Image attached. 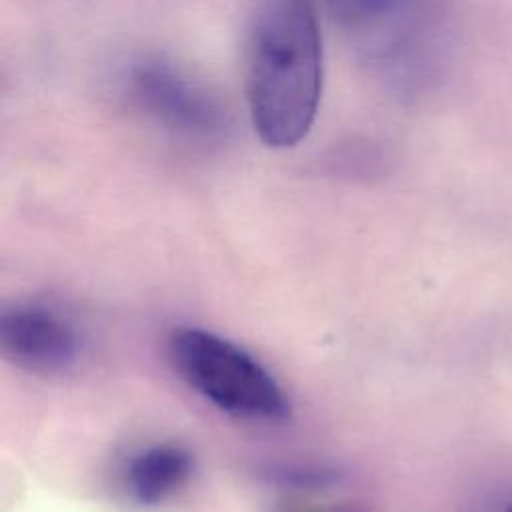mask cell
Returning <instances> with one entry per match:
<instances>
[{
	"mask_svg": "<svg viewBox=\"0 0 512 512\" xmlns=\"http://www.w3.org/2000/svg\"><path fill=\"white\" fill-rule=\"evenodd\" d=\"M178 374L210 404L240 418L280 420L288 402L272 374L244 348L202 330L180 328L170 336Z\"/></svg>",
	"mask_w": 512,
	"mask_h": 512,
	"instance_id": "cell-3",
	"label": "cell"
},
{
	"mask_svg": "<svg viewBox=\"0 0 512 512\" xmlns=\"http://www.w3.org/2000/svg\"><path fill=\"white\" fill-rule=\"evenodd\" d=\"M506 512H512V508H508V510H506Z\"/></svg>",
	"mask_w": 512,
	"mask_h": 512,
	"instance_id": "cell-7",
	"label": "cell"
},
{
	"mask_svg": "<svg viewBox=\"0 0 512 512\" xmlns=\"http://www.w3.org/2000/svg\"><path fill=\"white\" fill-rule=\"evenodd\" d=\"M2 354L36 374L66 372L78 358L80 342L72 324L44 306H16L0 318Z\"/></svg>",
	"mask_w": 512,
	"mask_h": 512,
	"instance_id": "cell-5",
	"label": "cell"
},
{
	"mask_svg": "<svg viewBox=\"0 0 512 512\" xmlns=\"http://www.w3.org/2000/svg\"><path fill=\"white\" fill-rule=\"evenodd\" d=\"M322 94V36L314 0H270L250 46L248 106L270 148L296 146L310 130Z\"/></svg>",
	"mask_w": 512,
	"mask_h": 512,
	"instance_id": "cell-1",
	"label": "cell"
},
{
	"mask_svg": "<svg viewBox=\"0 0 512 512\" xmlns=\"http://www.w3.org/2000/svg\"><path fill=\"white\" fill-rule=\"evenodd\" d=\"M126 90L132 104L164 130L208 142L228 126L220 102L188 74L160 56H142L126 70Z\"/></svg>",
	"mask_w": 512,
	"mask_h": 512,
	"instance_id": "cell-4",
	"label": "cell"
},
{
	"mask_svg": "<svg viewBox=\"0 0 512 512\" xmlns=\"http://www.w3.org/2000/svg\"><path fill=\"white\" fill-rule=\"evenodd\" d=\"M320 2L360 56L398 86H422L442 66L440 0Z\"/></svg>",
	"mask_w": 512,
	"mask_h": 512,
	"instance_id": "cell-2",
	"label": "cell"
},
{
	"mask_svg": "<svg viewBox=\"0 0 512 512\" xmlns=\"http://www.w3.org/2000/svg\"><path fill=\"white\" fill-rule=\"evenodd\" d=\"M192 474L190 454L174 444H156L136 454L126 468L130 496L146 506L174 496Z\"/></svg>",
	"mask_w": 512,
	"mask_h": 512,
	"instance_id": "cell-6",
	"label": "cell"
}]
</instances>
